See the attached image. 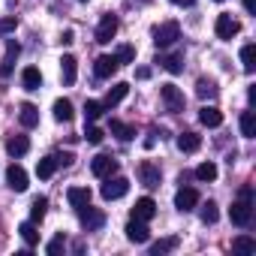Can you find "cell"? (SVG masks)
Returning a JSON list of instances; mask_svg holds the SVG:
<instances>
[{"label": "cell", "instance_id": "38", "mask_svg": "<svg viewBox=\"0 0 256 256\" xmlns=\"http://www.w3.org/2000/svg\"><path fill=\"white\" fill-rule=\"evenodd\" d=\"M84 139H88L90 145H100V142L106 139V133L100 130V126H94V124H90V126H84Z\"/></svg>", "mask_w": 256, "mask_h": 256}, {"label": "cell", "instance_id": "3", "mask_svg": "<svg viewBox=\"0 0 256 256\" xmlns=\"http://www.w3.org/2000/svg\"><path fill=\"white\" fill-rule=\"evenodd\" d=\"M106 184H102V199L106 202H114V199H120V196H126L130 193V181L126 178H120V175H112V178H102Z\"/></svg>", "mask_w": 256, "mask_h": 256}, {"label": "cell", "instance_id": "12", "mask_svg": "<svg viewBox=\"0 0 256 256\" xmlns=\"http://www.w3.org/2000/svg\"><path fill=\"white\" fill-rule=\"evenodd\" d=\"M18 54H22V46H18L16 40H10V42H6V58H4V64H0V76H4V78L12 76V66H16Z\"/></svg>", "mask_w": 256, "mask_h": 256}, {"label": "cell", "instance_id": "29", "mask_svg": "<svg viewBox=\"0 0 256 256\" xmlns=\"http://www.w3.org/2000/svg\"><path fill=\"white\" fill-rule=\"evenodd\" d=\"M102 112H106V106H102V102H96V100H88V102H84V120H88V124L100 120V118H102Z\"/></svg>", "mask_w": 256, "mask_h": 256}, {"label": "cell", "instance_id": "1", "mask_svg": "<svg viewBox=\"0 0 256 256\" xmlns=\"http://www.w3.org/2000/svg\"><path fill=\"white\" fill-rule=\"evenodd\" d=\"M229 217H232L235 226H250V220H253V190H250V187H244L241 196L232 202Z\"/></svg>", "mask_w": 256, "mask_h": 256}, {"label": "cell", "instance_id": "36", "mask_svg": "<svg viewBox=\"0 0 256 256\" xmlns=\"http://www.w3.org/2000/svg\"><path fill=\"white\" fill-rule=\"evenodd\" d=\"M253 60H256V46H244V48H241V64H244V70H247V72H253V70H256V64H253Z\"/></svg>", "mask_w": 256, "mask_h": 256}, {"label": "cell", "instance_id": "10", "mask_svg": "<svg viewBox=\"0 0 256 256\" xmlns=\"http://www.w3.org/2000/svg\"><path fill=\"white\" fill-rule=\"evenodd\" d=\"M6 184H10V190L24 193V190H28V172H24L18 163H12V166L6 169Z\"/></svg>", "mask_w": 256, "mask_h": 256}, {"label": "cell", "instance_id": "23", "mask_svg": "<svg viewBox=\"0 0 256 256\" xmlns=\"http://www.w3.org/2000/svg\"><path fill=\"white\" fill-rule=\"evenodd\" d=\"M22 84H24V90H40L42 88V72L36 66H28L22 72Z\"/></svg>", "mask_w": 256, "mask_h": 256}, {"label": "cell", "instance_id": "39", "mask_svg": "<svg viewBox=\"0 0 256 256\" xmlns=\"http://www.w3.org/2000/svg\"><path fill=\"white\" fill-rule=\"evenodd\" d=\"M114 58H118V64H133V60H136V48H133V46H124Z\"/></svg>", "mask_w": 256, "mask_h": 256}, {"label": "cell", "instance_id": "2", "mask_svg": "<svg viewBox=\"0 0 256 256\" xmlns=\"http://www.w3.org/2000/svg\"><path fill=\"white\" fill-rule=\"evenodd\" d=\"M178 40H181L178 22H163L160 28H154V46H157V48H169V46H175Z\"/></svg>", "mask_w": 256, "mask_h": 256}, {"label": "cell", "instance_id": "8", "mask_svg": "<svg viewBox=\"0 0 256 256\" xmlns=\"http://www.w3.org/2000/svg\"><path fill=\"white\" fill-rule=\"evenodd\" d=\"M124 232H126V238H130L133 244H148V238H151L148 223H145V220H136V217L126 223V229H124Z\"/></svg>", "mask_w": 256, "mask_h": 256}, {"label": "cell", "instance_id": "31", "mask_svg": "<svg viewBox=\"0 0 256 256\" xmlns=\"http://www.w3.org/2000/svg\"><path fill=\"white\" fill-rule=\"evenodd\" d=\"M232 250H235V253H244V256H247V253H256V241H253L250 235H238V238L232 241Z\"/></svg>", "mask_w": 256, "mask_h": 256}, {"label": "cell", "instance_id": "34", "mask_svg": "<svg viewBox=\"0 0 256 256\" xmlns=\"http://www.w3.org/2000/svg\"><path fill=\"white\" fill-rule=\"evenodd\" d=\"M199 217H202V223H205V226H211V223H217V217H220V211H217V202H211V199H208V202L202 205V211H199Z\"/></svg>", "mask_w": 256, "mask_h": 256}, {"label": "cell", "instance_id": "47", "mask_svg": "<svg viewBox=\"0 0 256 256\" xmlns=\"http://www.w3.org/2000/svg\"><path fill=\"white\" fill-rule=\"evenodd\" d=\"M217 4H223V0H217Z\"/></svg>", "mask_w": 256, "mask_h": 256}, {"label": "cell", "instance_id": "21", "mask_svg": "<svg viewBox=\"0 0 256 256\" xmlns=\"http://www.w3.org/2000/svg\"><path fill=\"white\" fill-rule=\"evenodd\" d=\"M18 120H22V126L34 130V126L40 124V108H36L34 102H24V106H22V112H18Z\"/></svg>", "mask_w": 256, "mask_h": 256}, {"label": "cell", "instance_id": "35", "mask_svg": "<svg viewBox=\"0 0 256 256\" xmlns=\"http://www.w3.org/2000/svg\"><path fill=\"white\" fill-rule=\"evenodd\" d=\"M196 94H199L202 100H214V96H217V84H214V82H208V78H199Z\"/></svg>", "mask_w": 256, "mask_h": 256}, {"label": "cell", "instance_id": "4", "mask_svg": "<svg viewBox=\"0 0 256 256\" xmlns=\"http://www.w3.org/2000/svg\"><path fill=\"white\" fill-rule=\"evenodd\" d=\"M118 16H112V12H106L102 18H100V28H96V42L100 46H108L114 36H118Z\"/></svg>", "mask_w": 256, "mask_h": 256}, {"label": "cell", "instance_id": "48", "mask_svg": "<svg viewBox=\"0 0 256 256\" xmlns=\"http://www.w3.org/2000/svg\"><path fill=\"white\" fill-rule=\"evenodd\" d=\"M82 4H88V0H82Z\"/></svg>", "mask_w": 256, "mask_h": 256}, {"label": "cell", "instance_id": "42", "mask_svg": "<svg viewBox=\"0 0 256 256\" xmlns=\"http://www.w3.org/2000/svg\"><path fill=\"white\" fill-rule=\"evenodd\" d=\"M60 42H64V46H72V42H76V34H72V30H64V34H60Z\"/></svg>", "mask_w": 256, "mask_h": 256}, {"label": "cell", "instance_id": "37", "mask_svg": "<svg viewBox=\"0 0 256 256\" xmlns=\"http://www.w3.org/2000/svg\"><path fill=\"white\" fill-rule=\"evenodd\" d=\"M178 247V238H163V241H157L154 247H151V256H163V253H169V250H175Z\"/></svg>", "mask_w": 256, "mask_h": 256}, {"label": "cell", "instance_id": "6", "mask_svg": "<svg viewBox=\"0 0 256 256\" xmlns=\"http://www.w3.org/2000/svg\"><path fill=\"white\" fill-rule=\"evenodd\" d=\"M76 211H78V223H82L88 232H96V229L106 223V214L96 211V208H90V205H82V208H76Z\"/></svg>", "mask_w": 256, "mask_h": 256}, {"label": "cell", "instance_id": "18", "mask_svg": "<svg viewBox=\"0 0 256 256\" xmlns=\"http://www.w3.org/2000/svg\"><path fill=\"white\" fill-rule=\"evenodd\" d=\"M199 120H202V126H208V130H217V126L223 124V112L217 106H205L199 112Z\"/></svg>", "mask_w": 256, "mask_h": 256}, {"label": "cell", "instance_id": "43", "mask_svg": "<svg viewBox=\"0 0 256 256\" xmlns=\"http://www.w3.org/2000/svg\"><path fill=\"white\" fill-rule=\"evenodd\" d=\"M72 160H76L72 154H64V157H58V166H72Z\"/></svg>", "mask_w": 256, "mask_h": 256}, {"label": "cell", "instance_id": "33", "mask_svg": "<svg viewBox=\"0 0 256 256\" xmlns=\"http://www.w3.org/2000/svg\"><path fill=\"white\" fill-rule=\"evenodd\" d=\"M196 178L199 181H205V184H211V181H217V166L208 160V163H202V166H196Z\"/></svg>", "mask_w": 256, "mask_h": 256}, {"label": "cell", "instance_id": "14", "mask_svg": "<svg viewBox=\"0 0 256 256\" xmlns=\"http://www.w3.org/2000/svg\"><path fill=\"white\" fill-rule=\"evenodd\" d=\"M133 217H136V220H145V223L154 220V217H157V202H154L151 196H142V199L136 202V208H133Z\"/></svg>", "mask_w": 256, "mask_h": 256}, {"label": "cell", "instance_id": "24", "mask_svg": "<svg viewBox=\"0 0 256 256\" xmlns=\"http://www.w3.org/2000/svg\"><path fill=\"white\" fill-rule=\"evenodd\" d=\"M6 151H10V157H24V154L30 151L28 136H12V139L6 142Z\"/></svg>", "mask_w": 256, "mask_h": 256}, {"label": "cell", "instance_id": "19", "mask_svg": "<svg viewBox=\"0 0 256 256\" xmlns=\"http://www.w3.org/2000/svg\"><path fill=\"white\" fill-rule=\"evenodd\" d=\"M157 64L166 72H172V76H181L184 72V58L181 54H157Z\"/></svg>", "mask_w": 256, "mask_h": 256}, {"label": "cell", "instance_id": "25", "mask_svg": "<svg viewBox=\"0 0 256 256\" xmlns=\"http://www.w3.org/2000/svg\"><path fill=\"white\" fill-rule=\"evenodd\" d=\"M66 199H70V205H72V208L90 205V190H88V187H72V190L66 193Z\"/></svg>", "mask_w": 256, "mask_h": 256}, {"label": "cell", "instance_id": "27", "mask_svg": "<svg viewBox=\"0 0 256 256\" xmlns=\"http://www.w3.org/2000/svg\"><path fill=\"white\" fill-rule=\"evenodd\" d=\"M54 172H58V157H42V160L36 163V175H40L42 181H48Z\"/></svg>", "mask_w": 256, "mask_h": 256}, {"label": "cell", "instance_id": "41", "mask_svg": "<svg viewBox=\"0 0 256 256\" xmlns=\"http://www.w3.org/2000/svg\"><path fill=\"white\" fill-rule=\"evenodd\" d=\"M64 247H66V238H64V235H58L54 241H48V247H46V250H48L52 256H58V253H60Z\"/></svg>", "mask_w": 256, "mask_h": 256}, {"label": "cell", "instance_id": "9", "mask_svg": "<svg viewBox=\"0 0 256 256\" xmlns=\"http://www.w3.org/2000/svg\"><path fill=\"white\" fill-rule=\"evenodd\" d=\"M238 30H241V24H238L232 16H217V22H214V34H217L220 40H232V36H238Z\"/></svg>", "mask_w": 256, "mask_h": 256}, {"label": "cell", "instance_id": "32", "mask_svg": "<svg viewBox=\"0 0 256 256\" xmlns=\"http://www.w3.org/2000/svg\"><path fill=\"white\" fill-rule=\"evenodd\" d=\"M241 136L244 139H256V118H253V112L241 114Z\"/></svg>", "mask_w": 256, "mask_h": 256}, {"label": "cell", "instance_id": "44", "mask_svg": "<svg viewBox=\"0 0 256 256\" xmlns=\"http://www.w3.org/2000/svg\"><path fill=\"white\" fill-rule=\"evenodd\" d=\"M172 4H175V6H193L196 0H172Z\"/></svg>", "mask_w": 256, "mask_h": 256}, {"label": "cell", "instance_id": "7", "mask_svg": "<svg viewBox=\"0 0 256 256\" xmlns=\"http://www.w3.org/2000/svg\"><path fill=\"white\" fill-rule=\"evenodd\" d=\"M90 172H94L96 178H112V175L118 172V160H114V157H108V154H100V157H94Z\"/></svg>", "mask_w": 256, "mask_h": 256}, {"label": "cell", "instance_id": "22", "mask_svg": "<svg viewBox=\"0 0 256 256\" xmlns=\"http://www.w3.org/2000/svg\"><path fill=\"white\" fill-rule=\"evenodd\" d=\"M108 133H112L114 139H120V142H130V139H136V130H133L130 124H124V120H112Z\"/></svg>", "mask_w": 256, "mask_h": 256}, {"label": "cell", "instance_id": "26", "mask_svg": "<svg viewBox=\"0 0 256 256\" xmlns=\"http://www.w3.org/2000/svg\"><path fill=\"white\" fill-rule=\"evenodd\" d=\"M72 114H76V112H72V102H70V100H58V102H54V120L70 124Z\"/></svg>", "mask_w": 256, "mask_h": 256}, {"label": "cell", "instance_id": "30", "mask_svg": "<svg viewBox=\"0 0 256 256\" xmlns=\"http://www.w3.org/2000/svg\"><path fill=\"white\" fill-rule=\"evenodd\" d=\"M46 214H48V199H46V196H36V199H34V205H30V220H34V223H40Z\"/></svg>", "mask_w": 256, "mask_h": 256}, {"label": "cell", "instance_id": "13", "mask_svg": "<svg viewBox=\"0 0 256 256\" xmlns=\"http://www.w3.org/2000/svg\"><path fill=\"white\" fill-rule=\"evenodd\" d=\"M118 58L114 54H102V58H96V66H94V72H96V78H112L114 72H118Z\"/></svg>", "mask_w": 256, "mask_h": 256}, {"label": "cell", "instance_id": "16", "mask_svg": "<svg viewBox=\"0 0 256 256\" xmlns=\"http://www.w3.org/2000/svg\"><path fill=\"white\" fill-rule=\"evenodd\" d=\"M199 148H202V136H199V133H190V130H187V133L178 136V151H181V154H196Z\"/></svg>", "mask_w": 256, "mask_h": 256}, {"label": "cell", "instance_id": "11", "mask_svg": "<svg viewBox=\"0 0 256 256\" xmlns=\"http://www.w3.org/2000/svg\"><path fill=\"white\" fill-rule=\"evenodd\" d=\"M196 205H199V193H196L193 187H181V190L175 193V208H178V211L187 214V211H193Z\"/></svg>", "mask_w": 256, "mask_h": 256}, {"label": "cell", "instance_id": "5", "mask_svg": "<svg viewBox=\"0 0 256 256\" xmlns=\"http://www.w3.org/2000/svg\"><path fill=\"white\" fill-rule=\"evenodd\" d=\"M160 96H163V102H166V108L169 112H184V94H181V88L178 84H160Z\"/></svg>", "mask_w": 256, "mask_h": 256}, {"label": "cell", "instance_id": "40", "mask_svg": "<svg viewBox=\"0 0 256 256\" xmlns=\"http://www.w3.org/2000/svg\"><path fill=\"white\" fill-rule=\"evenodd\" d=\"M16 28H18V18H16V16H10V18H0V36L12 34Z\"/></svg>", "mask_w": 256, "mask_h": 256}, {"label": "cell", "instance_id": "17", "mask_svg": "<svg viewBox=\"0 0 256 256\" xmlns=\"http://www.w3.org/2000/svg\"><path fill=\"white\" fill-rule=\"evenodd\" d=\"M126 94H130V84L126 82H118V84H112L108 88V94H106V108H112V106H118V102H124L126 100Z\"/></svg>", "mask_w": 256, "mask_h": 256}, {"label": "cell", "instance_id": "20", "mask_svg": "<svg viewBox=\"0 0 256 256\" xmlns=\"http://www.w3.org/2000/svg\"><path fill=\"white\" fill-rule=\"evenodd\" d=\"M139 178H142L145 187H160V178H163V175H160V169H157L154 163H142V166H139Z\"/></svg>", "mask_w": 256, "mask_h": 256}, {"label": "cell", "instance_id": "15", "mask_svg": "<svg viewBox=\"0 0 256 256\" xmlns=\"http://www.w3.org/2000/svg\"><path fill=\"white\" fill-rule=\"evenodd\" d=\"M76 76H78V60L72 54H64L60 58V78H64V84H76Z\"/></svg>", "mask_w": 256, "mask_h": 256}, {"label": "cell", "instance_id": "45", "mask_svg": "<svg viewBox=\"0 0 256 256\" xmlns=\"http://www.w3.org/2000/svg\"><path fill=\"white\" fill-rule=\"evenodd\" d=\"M253 6H256V0H244V10L247 12H253Z\"/></svg>", "mask_w": 256, "mask_h": 256}, {"label": "cell", "instance_id": "46", "mask_svg": "<svg viewBox=\"0 0 256 256\" xmlns=\"http://www.w3.org/2000/svg\"><path fill=\"white\" fill-rule=\"evenodd\" d=\"M145 4H151V0H145Z\"/></svg>", "mask_w": 256, "mask_h": 256}, {"label": "cell", "instance_id": "28", "mask_svg": "<svg viewBox=\"0 0 256 256\" xmlns=\"http://www.w3.org/2000/svg\"><path fill=\"white\" fill-rule=\"evenodd\" d=\"M18 232H22V238H24V244H28V247H36V244H40V232H36V223H34V220L22 223V226H18Z\"/></svg>", "mask_w": 256, "mask_h": 256}]
</instances>
